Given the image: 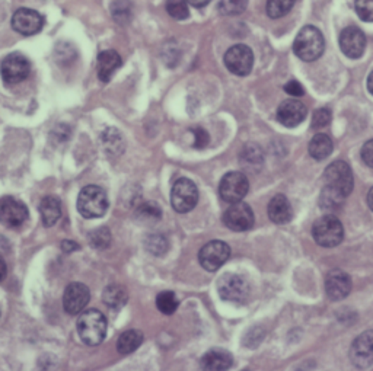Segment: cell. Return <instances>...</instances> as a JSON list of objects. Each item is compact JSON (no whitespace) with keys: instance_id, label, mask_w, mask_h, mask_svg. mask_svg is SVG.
I'll use <instances>...</instances> for the list:
<instances>
[{"instance_id":"cell-3","label":"cell","mask_w":373,"mask_h":371,"mask_svg":"<svg viewBox=\"0 0 373 371\" xmlns=\"http://www.w3.org/2000/svg\"><path fill=\"white\" fill-rule=\"evenodd\" d=\"M106 192L98 185H86L78 196V211L85 218H99L108 210Z\"/></svg>"},{"instance_id":"cell-29","label":"cell","mask_w":373,"mask_h":371,"mask_svg":"<svg viewBox=\"0 0 373 371\" xmlns=\"http://www.w3.org/2000/svg\"><path fill=\"white\" fill-rule=\"evenodd\" d=\"M296 0H267V5H266V11L267 15L273 19H279L283 18L284 15H288L292 8L295 6Z\"/></svg>"},{"instance_id":"cell-2","label":"cell","mask_w":373,"mask_h":371,"mask_svg":"<svg viewBox=\"0 0 373 371\" xmlns=\"http://www.w3.org/2000/svg\"><path fill=\"white\" fill-rule=\"evenodd\" d=\"M78 334L83 344L90 346L99 345L106 335V319L95 309L83 312L78 319Z\"/></svg>"},{"instance_id":"cell-12","label":"cell","mask_w":373,"mask_h":371,"mask_svg":"<svg viewBox=\"0 0 373 371\" xmlns=\"http://www.w3.org/2000/svg\"><path fill=\"white\" fill-rule=\"evenodd\" d=\"M30 217L27 206L13 196L0 199V223L9 229H15L24 225Z\"/></svg>"},{"instance_id":"cell-20","label":"cell","mask_w":373,"mask_h":371,"mask_svg":"<svg viewBox=\"0 0 373 371\" xmlns=\"http://www.w3.org/2000/svg\"><path fill=\"white\" fill-rule=\"evenodd\" d=\"M123 65L121 56L114 51V50H105L99 53L98 56V64H97V70H98V77L101 82L108 83L116 75V72Z\"/></svg>"},{"instance_id":"cell-9","label":"cell","mask_w":373,"mask_h":371,"mask_svg":"<svg viewBox=\"0 0 373 371\" xmlns=\"http://www.w3.org/2000/svg\"><path fill=\"white\" fill-rule=\"evenodd\" d=\"M229 256H231V248L226 242H222V240H212V242L206 244L200 249L199 260L200 265L206 271L214 272L225 264Z\"/></svg>"},{"instance_id":"cell-43","label":"cell","mask_w":373,"mask_h":371,"mask_svg":"<svg viewBox=\"0 0 373 371\" xmlns=\"http://www.w3.org/2000/svg\"><path fill=\"white\" fill-rule=\"evenodd\" d=\"M367 89H369V92L373 95V72L369 75V77H367Z\"/></svg>"},{"instance_id":"cell-44","label":"cell","mask_w":373,"mask_h":371,"mask_svg":"<svg viewBox=\"0 0 373 371\" xmlns=\"http://www.w3.org/2000/svg\"><path fill=\"white\" fill-rule=\"evenodd\" d=\"M367 204H369L370 210L373 211V188H370V191L367 194Z\"/></svg>"},{"instance_id":"cell-15","label":"cell","mask_w":373,"mask_h":371,"mask_svg":"<svg viewBox=\"0 0 373 371\" xmlns=\"http://www.w3.org/2000/svg\"><path fill=\"white\" fill-rule=\"evenodd\" d=\"M44 27V18L34 9L20 8L12 16V28L20 35L38 34Z\"/></svg>"},{"instance_id":"cell-22","label":"cell","mask_w":373,"mask_h":371,"mask_svg":"<svg viewBox=\"0 0 373 371\" xmlns=\"http://www.w3.org/2000/svg\"><path fill=\"white\" fill-rule=\"evenodd\" d=\"M233 364V357L225 349H210L202 357V368L209 371H222L231 368Z\"/></svg>"},{"instance_id":"cell-32","label":"cell","mask_w":373,"mask_h":371,"mask_svg":"<svg viewBox=\"0 0 373 371\" xmlns=\"http://www.w3.org/2000/svg\"><path fill=\"white\" fill-rule=\"evenodd\" d=\"M248 6V0H221L219 2V11L226 16H236L244 13Z\"/></svg>"},{"instance_id":"cell-6","label":"cell","mask_w":373,"mask_h":371,"mask_svg":"<svg viewBox=\"0 0 373 371\" xmlns=\"http://www.w3.org/2000/svg\"><path fill=\"white\" fill-rule=\"evenodd\" d=\"M217 291L219 296L225 301L243 304L248 300L251 289L248 281L238 274H225L219 278L217 282Z\"/></svg>"},{"instance_id":"cell-35","label":"cell","mask_w":373,"mask_h":371,"mask_svg":"<svg viewBox=\"0 0 373 371\" xmlns=\"http://www.w3.org/2000/svg\"><path fill=\"white\" fill-rule=\"evenodd\" d=\"M356 12L362 20L373 22V0H356Z\"/></svg>"},{"instance_id":"cell-42","label":"cell","mask_w":373,"mask_h":371,"mask_svg":"<svg viewBox=\"0 0 373 371\" xmlns=\"http://www.w3.org/2000/svg\"><path fill=\"white\" fill-rule=\"evenodd\" d=\"M212 2V0H188V4L197 9H200V8H204L207 6L209 4Z\"/></svg>"},{"instance_id":"cell-39","label":"cell","mask_w":373,"mask_h":371,"mask_svg":"<svg viewBox=\"0 0 373 371\" xmlns=\"http://www.w3.org/2000/svg\"><path fill=\"white\" fill-rule=\"evenodd\" d=\"M284 91H286L288 95H292V96H296V98H299V96H302L305 94L303 87L296 80H291V82H288L286 84H284Z\"/></svg>"},{"instance_id":"cell-40","label":"cell","mask_w":373,"mask_h":371,"mask_svg":"<svg viewBox=\"0 0 373 371\" xmlns=\"http://www.w3.org/2000/svg\"><path fill=\"white\" fill-rule=\"evenodd\" d=\"M61 249L64 252H75V251H79V245L76 242H73V240H63Z\"/></svg>"},{"instance_id":"cell-5","label":"cell","mask_w":373,"mask_h":371,"mask_svg":"<svg viewBox=\"0 0 373 371\" xmlns=\"http://www.w3.org/2000/svg\"><path fill=\"white\" fill-rule=\"evenodd\" d=\"M324 181L326 189H330L344 199L353 191V172L344 161L333 162L324 172Z\"/></svg>"},{"instance_id":"cell-25","label":"cell","mask_w":373,"mask_h":371,"mask_svg":"<svg viewBox=\"0 0 373 371\" xmlns=\"http://www.w3.org/2000/svg\"><path fill=\"white\" fill-rule=\"evenodd\" d=\"M143 344V334L137 329H130L120 335L117 341V349L123 356L135 353L136 349Z\"/></svg>"},{"instance_id":"cell-26","label":"cell","mask_w":373,"mask_h":371,"mask_svg":"<svg viewBox=\"0 0 373 371\" xmlns=\"http://www.w3.org/2000/svg\"><path fill=\"white\" fill-rule=\"evenodd\" d=\"M333 140L326 134H317L310 143V155L317 161H324L333 153Z\"/></svg>"},{"instance_id":"cell-27","label":"cell","mask_w":373,"mask_h":371,"mask_svg":"<svg viewBox=\"0 0 373 371\" xmlns=\"http://www.w3.org/2000/svg\"><path fill=\"white\" fill-rule=\"evenodd\" d=\"M162 217V208L153 201L142 203L136 210V218L137 222L143 225H153L161 220Z\"/></svg>"},{"instance_id":"cell-16","label":"cell","mask_w":373,"mask_h":371,"mask_svg":"<svg viewBox=\"0 0 373 371\" xmlns=\"http://www.w3.org/2000/svg\"><path fill=\"white\" fill-rule=\"evenodd\" d=\"M340 49L348 58H360L366 49V37L357 27H347L340 34Z\"/></svg>"},{"instance_id":"cell-4","label":"cell","mask_w":373,"mask_h":371,"mask_svg":"<svg viewBox=\"0 0 373 371\" xmlns=\"http://www.w3.org/2000/svg\"><path fill=\"white\" fill-rule=\"evenodd\" d=\"M315 242L322 248H334L343 242L344 229L341 222L333 214L322 215L312 227Z\"/></svg>"},{"instance_id":"cell-18","label":"cell","mask_w":373,"mask_h":371,"mask_svg":"<svg viewBox=\"0 0 373 371\" xmlns=\"http://www.w3.org/2000/svg\"><path fill=\"white\" fill-rule=\"evenodd\" d=\"M326 296L334 301L346 298L352 291V279L341 270H333L325 278Z\"/></svg>"},{"instance_id":"cell-10","label":"cell","mask_w":373,"mask_h":371,"mask_svg":"<svg viewBox=\"0 0 373 371\" xmlns=\"http://www.w3.org/2000/svg\"><path fill=\"white\" fill-rule=\"evenodd\" d=\"M225 65L228 70L236 76H247L252 70L254 54L245 44H236L225 54Z\"/></svg>"},{"instance_id":"cell-31","label":"cell","mask_w":373,"mask_h":371,"mask_svg":"<svg viewBox=\"0 0 373 371\" xmlns=\"http://www.w3.org/2000/svg\"><path fill=\"white\" fill-rule=\"evenodd\" d=\"M166 12L177 20L187 19L190 16L188 0H166Z\"/></svg>"},{"instance_id":"cell-7","label":"cell","mask_w":373,"mask_h":371,"mask_svg":"<svg viewBox=\"0 0 373 371\" xmlns=\"http://www.w3.org/2000/svg\"><path fill=\"white\" fill-rule=\"evenodd\" d=\"M197 203H199V188L197 185L188 178H180L178 181H175L171 189V204L173 210L180 214H185L191 211Z\"/></svg>"},{"instance_id":"cell-13","label":"cell","mask_w":373,"mask_h":371,"mask_svg":"<svg viewBox=\"0 0 373 371\" xmlns=\"http://www.w3.org/2000/svg\"><path fill=\"white\" fill-rule=\"evenodd\" d=\"M224 223L233 232H245L254 226L252 208L243 201L233 203L224 214Z\"/></svg>"},{"instance_id":"cell-24","label":"cell","mask_w":373,"mask_h":371,"mask_svg":"<svg viewBox=\"0 0 373 371\" xmlns=\"http://www.w3.org/2000/svg\"><path fill=\"white\" fill-rule=\"evenodd\" d=\"M102 298L109 309L120 310L124 308L128 300V293L127 289L121 286V284H109V286L104 290Z\"/></svg>"},{"instance_id":"cell-38","label":"cell","mask_w":373,"mask_h":371,"mask_svg":"<svg viewBox=\"0 0 373 371\" xmlns=\"http://www.w3.org/2000/svg\"><path fill=\"white\" fill-rule=\"evenodd\" d=\"M362 159L369 168H373V139L366 142L362 147Z\"/></svg>"},{"instance_id":"cell-34","label":"cell","mask_w":373,"mask_h":371,"mask_svg":"<svg viewBox=\"0 0 373 371\" xmlns=\"http://www.w3.org/2000/svg\"><path fill=\"white\" fill-rule=\"evenodd\" d=\"M146 249L153 255H164L168 251V240L162 234H150L145 240Z\"/></svg>"},{"instance_id":"cell-1","label":"cell","mask_w":373,"mask_h":371,"mask_svg":"<svg viewBox=\"0 0 373 371\" xmlns=\"http://www.w3.org/2000/svg\"><path fill=\"white\" fill-rule=\"evenodd\" d=\"M324 50L325 41L322 32L312 25L302 28L293 42L295 54L306 63L318 60L322 56Z\"/></svg>"},{"instance_id":"cell-33","label":"cell","mask_w":373,"mask_h":371,"mask_svg":"<svg viewBox=\"0 0 373 371\" xmlns=\"http://www.w3.org/2000/svg\"><path fill=\"white\" fill-rule=\"evenodd\" d=\"M131 4L130 0H116L111 6V13L118 24L124 25L131 19Z\"/></svg>"},{"instance_id":"cell-28","label":"cell","mask_w":373,"mask_h":371,"mask_svg":"<svg viewBox=\"0 0 373 371\" xmlns=\"http://www.w3.org/2000/svg\"><path fill=\"white\" fill-rule=\"evenodd\" d=\"M180 306V300L172 291H162L157 297V308L164 315H172L177 312Z\"/></svg>"},{"instance_id":"cell-21","label":"cell","mask_w":373,"mask_h":371,"mask_svg":"<svg viewBox=\"0 0 373 371\" xmlns=\"http://www.w3.org/2000/svg\"><path fill=\"white\" fill-rule=\"evenodd\" d=\"M269 217L276 225H286L292 220L293 208L286 196L279 194L269 203Z\"/></svg>"},{"instance_id":"cell-37","label":"cell","mask_w":373,"mask_h":371,"mask_svg":"<svg viewBox=\"0 0 373 371\" xmlns=\"http://www.w3.org/2000/svg\"><path fill=\"white\" fill-rule=\"evenodd\" d=\"M330 122H331V111H330V109H326V108L317 109L315 114H314L312 125L315 128H324Z\"/></svg>"},{"instance_id":"cell-8","label":"cell","mask_w":373,"mask_h":371,"mask_svg":"<svg viewBox=\"0 0 373 371\" xmlns=\"http://www.w3.org/2000/svg\"><path fill=\"white\" fill-rule=\"evenodd\" d=\"M248 189H250V182L243 172L226 173L221 181V185H219L221 199L229 204L244 200V196L248 194Z\"/></svg>"},{"instance_id":"cell-41","label":"cell","mask_w":373,"mask_h":371,"mask_svg":"<svg viewBox=\"0 0 373 371\" xmlns=\"http://www.w3.org/2000/svg\"><path fill=\"white\" fill-rule=\"evenodd\" d=\"M6 275H8V265H6L5 259L0 256V281H4Z\"/></svg>"},{"instance_id":"cell-14","label":"cell","mask_w":373,"mask_h":371,"mask_svg":"<svg viewBox=\"0 0 373 371\" xmlns=\"http://www.w3.org/2000/svg\"><path fill=\"white\" fill-rule=\"evenodd\" d=\"M91 300V291L82 282H72L64 290L63 308L69 315H79Z\"/></svg>"},{"instance_id":"cell-23","label":"cell","mask_w":373,"mask_h":371,"mask_svg":"<svg viewBox=\"0 0 373 371\" xmlns=\"http://www.w3.org/2000/svg\"><path fill=\"white\" fill-rule=\"evenodd\" d=\"M39 215L44 226H54L61 217V201L54 195L44 196L39 203Z\"/></svg>"},{"instance_id":"cell-19","label":"cell","mask_w":373,"mask_h":371,"mask_svg":"<svg viewBox=\"0 0 373 371\" xmlns=\"http://www.w3.org/2000/svg\"><path fill=\"white\" fill-rule=\"evenodd\" d=\"M306 106L298 101V99H286L283 101L277 109V120L284 127H298L300 122H303L306 117Z\"/></svg>"},{"instance_id":"cell-36","label":"cell","mask_w":373,"mask_h":371,"mask_svg":"<svg viewBox=\"0 0 373 371\" xmlns=\"http://www.w3.org/2000/svg\"><path fill=\"white\" fill-rule=\"evenodd\" d=\"M191 133L194 134V143L192 146L195 149H204L207 147L209 142H210V136L207 131L204 128H200V127H194L191 128Z\"/></svg>"},{"instance_id":"cell-17","label":"cell","mask_w":373,"mask_h":371,"mask_svg":"<svg viewBox=\"0 0 373 371\" xmlns=\"http://www.w3.org/2000/svg\"><path fill=\"white\" fill-rule=\"evenodd\" d=\"M350 358L359 368L373 364V331H366L355 339L350 348Z\"/></svg>"},{"instance_id":"cell-11","label":"cell","mask_w":373,"mask_h":371,"mask_svg":"<svg viewBox=\"0 0 373 371\" xmlns=\"http://www.w3.org/2000/svg\"><path fill=\"white\" fill-rule=\"evenodd\" d=\"M0 72H2V77L5 83L18 84L28 79L31 73V64L25 56H22L20 53H12L6 56L5 60L2 61Z\"/></svg>"},{"instance_id":"cell-30","label":"cell","mask_w":373,"mask_h":371,"mask_svg":"<svg viewBox=\"0 0 373 371\" xmlns=\"http://www.w3.org/2000/svg\"><path fill=\"white\" fill-rule=\"evenodd\" d=\"M87 240L95 249H106L111 244V232L108 227H99L87 234Z\"/></svg>"}]
</instances>
